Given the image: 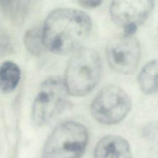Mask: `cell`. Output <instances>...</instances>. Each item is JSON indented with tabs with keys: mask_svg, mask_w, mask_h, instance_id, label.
Here are the masks:
<instances>
[{
	"mask_svg": "<svg viewBox=\"0 0 158 158\" xmlns=\"http://www.w3.org/2000/svg\"><path fill=\"white\" fill-rule=\"evenodd\" d=\"M94 158H133L128 141L118 135L102 137L94 149Z\"/></svg>",
	"mask_w": 158,
	"mask_h": 158,
	"instance_id": "ba28073f",
	"label": "cell"
},
{
	"mask_svg": "<svg viewBox=\"0 0 158 158\" xmlns=\"http://www.w3.org/2000/svg\"><path fill=\"white\" fill-rule=\"evenodd\" d=\"M68 91L64 79L52 77L41 85L31 109V120L38 127L50 122L65 107Z\"/></svg>",
	"mask_w": 158,
	"mask_h": 158,
	"instance_id": "277c9868",
	"label": "cell"
},
{
	"mask_svg": "<svg viewBox=\"0 0 158 158\" xmlns=\"http://www.w3.org/2000/svg\"><path fill=\"white\" fill-rule=\"evenodd\" d=\"M91 28V19L84 12L72 8L55 9L48 15L42 28L44 46L58 54L76 51Z\"/></svg>",
	"mask_w": 158,
	"mask_h": 158,
	"instance_id": "6da1fadb",
	"label": "cell"
},
{
	"mask_svg": "<svg viewBox=\"0 0 158 158\" xmlns=\"http://www.w3.org/2000/svg\"><path fill=\"white\" fill-rule=\"evenodd\" d=\"M27 5L26 1H0V10L12 20L18 22L23 19Z\"/></svg>",
	"mask_w": 158,
	"mask_h": 158,
	"instance_id": "7c38bea8",
	"label": "cell"
},
{
	"mask_svg": "<svg viewBox=\"0 0 158 158\" xmlns=\"http://www.w3.org/2000/svg\"><path fill=\"white\" fill-rule=\"evenodd\" d=\"M131 100L120 87L110 85L102 88L93 99L91 112L98 122L106 125L116 124L128 114Z\"/></svg>",
	"mask_w": 158,
	"mask_h": 158,
	"instance_id": "5b68a950",
	"label": "cell"
},
{
	"mask_svg": "<svg viewBox=\"0 0 158 158\" xmlns=\"http://www.w3.org/2000/svg\"><path fill=\"white\" fill-rule=\"evenodd\" d=\"M157 62L152 60L148 62L141 70L138 83L141 91L146 94H152L157 89Z\"/></svg>",
	"mask_w": 158,
	"mask_h": 158,
	"instance_id": "30bf717a",
	"label": "cell"
},
{
	"mask_svg": "<svg viewBox=\"0 0 158 158\" xmlns=\"http://www.w3.org/2000/svg\"><path fill=\"white\" fill-rule=\"evenodd\" d=\"M102 1H94V0H82L79 1L78 4H80L81 6L86 9H93L98 7Z\"/></svg>",
	"mask_w": 158,
	"mask_h": 158,
	"instance_id": "4fadbf2b",
	"label": "cell"
},
{
	"mask_svg": "<svg viewBox=\"0 0 158 158\" xmlns=\"http://www.w3.org/2000/svg\"><path fill=\"white\" fill-rule=\"evenodd\" d=\"M98 53L90 48L77 50L69 61L64 79L69 94L83 96L96 86L101 74Z\"/></svg>",
	"mask_w": 158,
	"mask_h": 158,
	"instance_id": "7a4b0ae2",
	"label": "cell"
},
{
	"mask_svg": "<svg viewBox=\"0 0 158 158\" xmlns=\"http://www.w3.org/2000/svg\"><path fill=\"white\" fill-rule=\"evenodd\" d=\"M20 78L19 66L11 61H6L0 65V91L9 93L17 86Z\"/></svg>",
	"mask_w": 158,
	"mask_h": 158,
	"instance_id": "9c48e42d",
	"label": "cell"
},
{
	"mask_svg": "<svg viewBox=\"0 0 158 158\" xmlns=\"http://www.w3.org/2000/svg\"><path fill=\"white\" fill-rule=\"evenodd\" d=\"M154 4L152 0L114 1L110 14L114 22L123 28V33L133 35L151 13Z\"/></svg>",
	"mask_w": 158,
	"mask_h": 158,
	"instance_id": "52a82bcc",
	"label": "cell"
},
{
	"mask_svg": "<svg viewBox=\"0 0 158 158\" xmlns=\"http://www.w3.org/2000/svg\"><path fill=\"white\" fill-rule=\"evenodd\" d=\"M106 52L107 62L114 70L128 75L138 67L141 48L133 35L122 33L115 35L108 41Z\"/></svg>",
	"mask_w": 158,
	"mask_h": 158,
	"instance_id": "8992f818",
	"label": "cell"
},
{
	"mask_svg": "<svg viewBox=\"0 0 158 158\" xmlns=\"http://www.w3.org/2000/svg\"><path fill=\"white\" fill-rule=\"evenodd\" d=\"M23 41L27 49L31 54L39 56L46 49L41 28L34 27L27 30L24 35Z\"/></svg>",
	"mask_w": 158,
	"mask_h": 158,
	"instance_id": "8fae6325",
	"label": "cell"
},
{
	"mask_svg": "<svg viewBox=\"0 0 158 158\" xmlns=\"http://www.w3.org/2000/svg\"><path fill=\"white\" fill-rule=\"evenodd\" d=\"M88 139V130L83 125L73 121L62 122L48 136L41 158H80Z\"/></svg>",
	"mask_w": 158,
	"mask_h": 158,
	"instance_id": "3957f363",
	"label": "cell"
}]
</instances>
